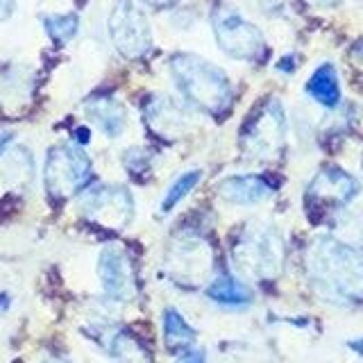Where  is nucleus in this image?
<instances>
[{"label": "nucleus", "mask_w": 363, "mask_h": 363, "mask_svg": "<svg viewBox=\"0 0 363 363\" xmlns=\"http://www.w3.org/2000/svg\"><path fill=\"white\" fill-rule=\"evenodd\" d=\"M234 264L257 279H272L284 266L281 238L270 227H247L234 243Z\"/></svg>", "instance_id": "nucleus-3"}, {"label": "nucleus", "mask_w": 363, "mask_h": 363, "mask_svg": "<svg viewBox=\"0 0 363 363\" xmlns=\"http://www.w3.org/2000/svg\"><path fill=\"white\" fill-rule=\"evenodd\" d=\"M313 3H318V5H336L338 0H313Z\"/></svg>", "instance_id": "nucleus-26"}, {"label": "nucleus", "mask_w": 363, "mask_h": 363, "mask_svg": "<svg viewBox=\"0 0 363 363\" xmlns=\"http://www.w3.org/2000/svg\"><path fill=\"white\" fill-rule=\"evenodd\" d=\"M354 57H357L359 64H363V39L354 45Z\"/></svg>", "instance_id": "nucleus-24"}, {"label": "nucleus", "mask_w": 363, "mask_h": 363, "mask_svg": "<svg viewBox=\"0 0 363 363\" xmlns=\"http://www.w3.org/2000/svg\"><path fill=\"white\" fill-rule=\"evenodd\" d=\"M147 125L155 130V134L162 136H175L177 132L184 130L186 125V116L173 100L166 98H155L150 102V107L145 111Z\"/></svg>", "instance_id": "nucleus-12"}, {"label": "nucleus", "mask_w": 363, "mask_h": 363, "mask_svg": "<svg viewBox=\"0 0 363 363\" xmlns=\"http://www.w3.org/2000/svg\"><path fill=\"white\" fill-rule=\"evenodd\" d=\"M45 189L55 200H66L82 191L91 179V159L73 145L52 147L45 157Z\"/></svg>", "instance_id": "nucleus-4"}, {"label": "nucleus", "mask_w": 363, "mask_h": 363, "mask_svg": "<svg viewBox=\"0 0 363 363\" xmlns=\"http://www.w3.org/2000/svg\"><path fill=\"white\" fill-rule=\"evenodd\" d=\"M306 94L325 107H336L340 100V84H338L336 68L332 64L318 66L313 75L309 77V82H306Z\"/></svg>", "instance_id": "nucleus-13"}, {"label": "nucleus", "mask_w": 363, "mask_h": 363, "mask_svg": "<svg viewBox=\"0 0 363 363\" xmlns=\"http://www.w3.org/2000/svg\"><path fill=\"white\" fill-rule=\"evenodd\" d=\"M9 141H11V134H0V155H3V150L7 147Z\"/></svg>", "instance_id": "nucleus-25"}, {"label": "nucleus", "mask_w": 363, "mask_h": 363, "mask_svg": "<svg viewBox=\"0 0 363 363\" xmlns=\"http://www.w3.org/2000/svg\"><path fill=\"white\" fill-rule=\"evenodd\" d=\"M109 34L118 52L128 60H139L152 45L150 26L143 11L132 0H118L109 18Z\"/></svg>", "instance_id": "nucleus-6"}, {"label": "nucleus", "mask_w": 363, "mask_h": 363, "mask_svg": "<svg viewBox=\"0 0 363 363\" xmlns=\"http://www.w3.org/2000/svg\"><path fill=\"white\" fill-rule=\"evenodd\" d=\"M164 340L170 352H184L193 347V340H196L193 327H189V323L175 309L164 311Z\"/></svg>", "instance_id": "nucleus-16"}, {"label": "nucleus", "mask_w": 363, "mask_h": 363, "mask_svg": "<svg viewBox=\"0 0 363 363\" xmlns=\"http://www.w3.org/2000/svg\"><path fill=\"white\" fill-rule=\"evenodd\" d=\"M177 363H207V359H204V352H202V350L189 347V350H184V352H179Z\"/></svg>", "instance_id": "nucleus-20"}, {"label": "nucleus", "mask_w": 363, "mask_h": 363, "mask_svg": "<svg viewBox=\"0 0 363 363\" xmlns=\"http://www.w3.org/2000/svg\"><path fill=\"white\" fill-rule=\"evenodd\" d=\"M309 275L315 291L334 302L363 300V255L336 238H318L309 250Z\"/></svg>", "instance_id": "nucleus-1"}, {"label": "nucleus", "mask_w": 363, "mask_h": 363, "mask_svg": "<svg viewBox=\"0 0 363 363\" xmlns=\"http://www.w3.org/2000/svg\"><path fill=\"white\" fill-rule=\"evenodd\" d=\"M102 289L113 300H132L136 295V272L128 252L116 245L102 250L98 261Z\"/></svg>", "instance_id": "nucleus-10"}, {"label": "nucleus", "mask_w": 363, "mask_h": 363, "mask_svg": "<svg viewBox=\"0 0 363 363\" xmlns=\"http://www.w3.org/2000/svg\"><path fill=\"white\" fill-rule=\"evenodd\" d=\"M43 26H45V32H48L57 43H66V41H71L77 32V16L75 14L45 16Z\"/></svg>", "instance_id": "nucleus-19"}, {"label": "nucleus", "mask_w": 363, "mask_h": 363, "mask_svg": "<svg viewBox=\"0 0 363 363\" xmlns=\"http://www.w3.org/2000/svg\"><path fill=\"white\" fill-rule=\"evenodd\" d=\"M89 116L98 123V128L107 136H118L125 130V111L113 98H94L86 102Z\"/></svg>", "instance_id": "nucleus-14"}, {"label": "nucleus", "mask_w": 363, "mask_h": 363, "mask_svg": "<svg viewBox=\"0 0 363 363\" xmlns=\"http://www.w3.org/2000/svg\"><path fill=\"white\" fill-rule=\"evenodd\" d=\"M213 32L225 55L241 62H257L266 55V41L252 23L232 9H218L213 14Z\"/></svg>", "instance_id": "nucleus-5"}, {"label": "nucleus", "mask_w": 363, "mask_h": 363, "mask_svg": "<svg viewBox=\"0 0 363 363\" xmlns=\"http://www.w3.org/2000/svg\"><path fill=\"white\" fill-rule=\"evenodd\" d=\"M272 193L266 177L259 175H234L220 184V196L234 204H257Z\"/></svg>", "instance_id": "nucleus-11"}, {"label": "nucleus", "mask_w": 363, "mask_h": 363, "mask_svg": "<svg viewBox=\"0 0 363 363\" xmlns=\"http://www.w3.org/2000/svg\"><path fill=\"white\" fill-rule=\"evenodd\" d=\"M357 193H359V182L354 177L336 166H327L309 184L306 202H309V207L327 211V209L345 207Z\"/></svg>", "instance_id": "nucleus-8"}, {"label": "nucleus", "mask_w": 363, "mask_h": 363, "mask_svg": "<svg viewBox=\"0 0 363 363\" xmlns=\"http://www.w3.org/2000/svg\"><path fill=\"white\" fill-rule=\"evenodd\" d=\"M284 134H286V121L277 100L266 102L257 116H252L243 130V143L255 157H272L281 150Z\"/></svg>", "instance_id": "nucleus-7"}, {"label": "nucleus", "mask_w": 363, "mask_h": 363, "mask_svg": "<svg viewBox=\"0 0 363 363\" xmlns=\"http://www.w3.org/2000/svg\"><path fill=\"white\" fill-rule=\"evenodd\" d=\"M207 295L211 300L220 302V304H230V306H241V304H247L250 300H252V293H250V289L245 286V284L238 281L236 277H232V275L216 277L209 284Z\"/></svg>", "instance_id": "nucleus-17"}, {"label": "nucleus", "mask_w": 363, "mask_h": 363, "mask_svg": "<svg viewBox=\"0 0 363 363\" xmlns=\"http://www.w3.org/2000/svg\"><path fill=\"white\" fill-rule=\"evenodd\" d=\"M84 213L105 227H123L132 218V196L121 186H96L84 193Z\"/></svg>", "instance_id": "nucleus-9"}, {"label": "nucleus", "mask_w": 363, "mask_h": 363, "mask_svg": "<svg viewBox=\"0 0 363 363\" xmlns=\"http://www.w3.org/2000/svg\"><path fill=\"white\" fill-rule=\"evenodd\" d=\"M109 354L113 363H152L147 347L128 329H118L109 338Z\"/></svg>", "instance_id": "nucleus-15"}, {"label": "nucleus", "mask_w": 363, "mask_h": 363, "mask_svg": "<svg viewBox=\"0 0 363 363\" xmlns=\"http://www.w3.org/2000/svg\"><path fill=\"white\" fill-rule=\"evenodd\" d=\"M175 84L193 107L207 113H225L232 105V84L218 66L198 55H175L170 60Z\"/></svg>", "instance_id": "nucleus-2"}, {"label": "nucleus", "mask_w": 363, "mask_h": 363, "mask_svg": "<svg viewBox=\"0 0 363 363\" xmlns=\"http://www.w3.org/2000/svg\"><path fill=\"white\" fill-rule=\"evenodd\" d=\"M75 136H77L79 145H84V143H89V141H91V134H89V130H86V128H77V130H75Z\"/></svg>", "instance_id": "nucleus-22"}, {"label": "nucleus", "mask_w": 363, "mask_h": 363, "mask_svg": "<svg viewBox=\"0 0 363 363\" xmlns=\"http://www.w3.org/2000/svg\"><path fill=\"white\" fill-rule=\"evenodd\" d=\"M202 179V173L200 170H189V173H184V175H179L177 179H175V184L168 189V193H166V198H164V202H162V211H170L173 207H177V204L184 200L189 193L196 189V184Z\"/></svg>", "instance_id": "nucleus-18"}, {"label": "nucleus", "mask_w": 363, "mask_h": 363, "mask_svg": "<svg viewBox=\"0 0 363 363\" xmlns=\"http://www.w3.org/2000/svg\"><path fill=\"white\" fill-rule=\"evenodd\" d=\"M145 3H150L155 7H168V5H175L177 0H145Z\"/></svg>", "instance_id": "nucleus-23"}, {"label": "nucleus", "mask_w": 363, "mask_h": 363, "mask_svg": "<svg viewBox=\"0 0 363 363\" xmlns=\"http://www.w3.org/2000/svg\"><path fill=\"white\" fill-rule=\"evenodd\" d=\"M14 11V0H0V21L7 18Z\"/></svg>", "instance_id": "nucleus-21"}, {"label": "nucleus", "mask_w": 363, "mask_h": 363, "mask_svg": "<svg viewBox=\"0 0 363 363\" xmlns=\"http://www.w3.org/2000/svg\"><path fill=\"white\" fill-rule=\"evenodd\" d=\"M45 363H71V361H64V359H52V361H45Z\"/></svg>", "instance_id": "nucleus-27"}, {"label": "nucleus", "mask_w": 363, "mask_h": 363, "mask_svg": "<svg viewBox=\"0 0 363 363\" xmlns=\"http://www.w3.org/2000/svg\"><path fill=\"white\" fill-rule=\"evenodd\" d=\"M361 162H363V159H361Z\"/></svg>", "instance_id": "nucleus-28"}]
</instances>
